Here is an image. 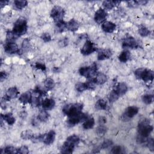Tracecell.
<instances>
[{
    "label": "cell",
    "instance_id": "obj_1",
    "mask_svg": "<svg viewBox=\"0 0 154 154\" xmlns=\"http://www.w3.org/2000/svg\"><path fill=\"white\" fill-rule=\"evenodd\" d=\"M80 137L75 134L69 136L60 148L62 153H72L73 152L76 146L80 143Z\"/></svg>",
    "mask_w": 154,
    "mask_h": 154
},
{
    "label": "cell",
    "instance_id": "obj_2",
    "mask_svg": "<svg viewBox=\"0 0 154 154\" xmlns=\"http://www.w3.org/2000/svg\"><path fill=\"white\" fill-rule=\"evenodd\" d=\"M153 126L150 124V120L143 119L141 120L138 124V135L143 137H148L153 131Z\"/></svg>",
    "mask_w": 154,
    "mask_h": 154
},
{
    "label": "cell",
    "instance_id": "obj_3",
    "mask_svg": "<svg viewBox=\"0 0 154 154\" xmlns=\"http://www.w3.org/2000/svg\"><path fill=\"white\" fill-rule=\"evenodd\" d=\"M134 75L137 79L141 80L145 83L152 82L153 80L154 73L150 69L139 68L134 71Z\"/></svg>",
    "mask_w": 154,
    "mask_h": 154
},
{
    "label": "cell",
    "instance_id": "obj_4",
    "mask_svg": "<svg viewBox=\"0 0 154 154\" xmlns=\"http://www.w3.org/2000/svg\"><path fill=\"white\" fill-rule=\"evenodd\" d=\"M28 30L27 21L25 18L21 17L18 18L14 24L12 31L18 37H19L24 35Z\"/></svg>",
    "mask_w": 154,
    "mask_h": 154
},
{
    "label": "cell",
    "instance_id": "obj_5",
    "mask_svg": "<svg viewBox=\"0 0 154 154\" xmlns=\"http://www.w3.org/2000/svg\"><path fill=\"white\" fill-rule=\"evenodd\" d=\"M83 104L81 103L69 104L65 105L62 109L63 113L69 117L81 113Z\"/></svg>",
    "mask_w": 154,
    "mask_h": 154
},
{
    "label": "cell",
    "instance_id": "obj_6",
    "mask_svg": "<svg viewBox=\"0 0 154 154\" xmlns=\"http://www.w3.org/2000/svg\"><path fill=\"white\" fill-rule=\"evenodd\" d=\"M98 72V66L96 63H93L89 66H83L79 69L80 74L88 79H92L93 77L96 76Z\"/></svg>",
    "mask_w": 154,
    "mask_h": 154
},
{
    "label": "cell",
    "instance_id": "obj_7",
    "mask_svg": "<svg viewBox=\"0 0 154 154\" xmlns=\"http://www.w3.org/2000/svg\"><path fill=\"white\" fill-rule=\"evenodd\" d=\"M65 15V11L63 7L59 6H54L51 12L50 15L54 22H58L63 21V18Z\"/></svg>",
    "mask_w": 154,
    "mask_h": 154
},
{
    "label": "cell",
    "instance_id": "obj_8",
    "mask_svg": "<svg viewBox=\"0 0 154 154\" xmlns=\"http://www.w3.org/2000/svg\"><path fill=\"white\" fill-rule=\"evenodd\" d=\"M139 109L135 106L128 107L121 116V120L123 122H128L138 113Z\"/></svg>",
    "mask_w": 154,
    "mask_h": 154
},
{
    "label": "cell",
    "instance_id": "obj_9",
    "mask_svg": "<svg viewBox=\"0 0 154 154\" xmlns=\"http://www.w3.org/2000/svg\"><path fill=\"white\" fill-rule=\"evenodd\" d=\"M89 117L87 114L81 113L77 115H75V116H73L72 117H69V119L67 120V123L69 126H73L76 125V124H78L82 122L86 121Z\"/></svg>",
    "mask_w": 154,
    "mask_h": 154
},
{
    "label": "cell",
    "instance_id": "obj_10",
    "mask_svg": "<svg viewBox=\"0 0 154 154\" xmlns=\"http://www.w3.org/2000/svg\"><path fill=\"white\" fill-rule=\"evenodd\" d=\"M97 50L96 45L90 40H87L81 49V53L84 55H89Z\"/></svg>",
    "mask_w": 154,
    "mask_h": 154
},
{
    "label": "cell",
    "instance_id": "obj_11",
    "mask_svg": "<svg viewBox=\"0 0 154 154\" xmlns=\"http://www.w3.org/2000/svg\"><path fill=\"white\" fill-rule=\"evenodd\" d=\"M122 47L123 48L137 49L140 47V44L134 37L128 35L123 39L122 42Z\"/></svg>",
    "mask_w": 154,
    "mask_h": 154
},
{
    "label": "cell",
    "instance_id": "obj_12",
    "mask_svg": "<svg viewBox=\"0 0 154 154\" xmlns=\"http://www.w3.org/2000/svg\"><path fill=\"white\" fill-rule=\"evenodd\" d=\"M19 94V92L16 87H10L7 90L6 93L5 94V95L3 98V101H4V102L10 101L11 99L16 98Z\"/></svg>",
    "mask_w": 154,
    "mask_h": 154
},
{
    "label": "cell",
    "instance_id": "obj_13",
    "mask_svg": "<svg viewBox=\"0 0 154 154\" xmlns=\"http://www.w3.org/2000/svg\"><path fill=\"white\" fill-rule=\"evenodd\" d=\"M107 17V13L105 10V9H103L102 8H99L95 14L94 19L97 24H102L104 22H105Z\"/></svg>",
    "mask_w": 154,
    "mask_h": 154
},
{
    "label": "cell",
    "instance_id": "obj_14",
    "mask_svg": "<svg viewBox=\"0 0 154 154\" xmlns=\"http://www.w3.org/2000/svg\"><path fill=\"white\" fill-rule=\"evenodd\" d=\"M4 51L8 54H14L20 52L18 45L15 42H7L4 45Z\"/></svg>",
    "mask_w": 154,
    "mask_h": 154
},
{
    "label": "cell",
    "instance_id": "obj_15",
    "mask_svg": "<svg viewBox=\"0 0 154 154\" xmlns=\"http://www.w3.org/2000/svg\"><path fill=\"white\" fill-rule=\"evenodd\" d=\"M112 56V51L110 49H101L98 52V60L99 61L109 59Z\"/></svg>",
    "mask_w": 154,
    "mask_h": 154
},
{
    "label": "cell",
    "instance_id": "obj_16",
    "mask_svg": "<svg viewBox=\"0 0 154 154\" xmlns=\"http://www.w3.org/2000/svg\"><path fill=\"white\" fill-rule=\"evenodd\" d=\"M56 134L55 132L53 130L49 131L48 133L45 134V137L43 143L46 145H51L52 144L55 139Z\"/></svg>",
    "mask_w": 154,
    "mask_h": 154
},
{
    "label": "cell",
    "instance_id": "obj_17",
    "mask_svg": "<svg viewBox=\"0 0 154 154\" xmlns=\"http://www.w3.org/2000/svg\"><path fill=\"white\" fill-rule=\"evenodd\" d=\"M116 28V25L110 21H105L102 24V30L107 33H112Z\"/></svg>",
    "mask_w": 154,
    "mask_h": 154
},
{
    "label": "cell",
    "instance_id": "obj_18",
    "mask_svg": "<svg viewBox=\"0 0 154 154\" xmlns=\"http://www.w3.org/2000/svg\"><path fill=\"white\" fill-rule=\"evenodd\" d=\"M80 27V24L74 19H70L66 23V29L72 32H75L78 30Z\"/></svg>",
    "mask_w": 154,
    "mask_h": 154
},
{
    "label": "cell",
    "instance_id": "obj_19",
    "mask_svg": "<svg viewBox=\"0 0 154 154\" xmlns=\"http://www.w3.org/2000/svg\"><path fill=\"white\" fill-rule=\"evenodd\" d=\"M42 108L45 110H51L55 105V102L53 99L51 98H46L42 102Z\"/></svg>",
    "mask_w": 154,
    "mask_h": 154
},
{
    "label": "cell",
    "instance_id": "obj_20",
    "mask_svg": "<svg viewBox=\"0 0 154 154\" xmlns=\"http://www.w3.org/2000/svg\"><path fill=\"white\" fill-rule=\"evenodd\" d=\"M93 80L96 84L102 85L106 83V81H107V77L104 73L99 72L97 73L95 77L93 78Z\"/></svg>",
    "mask_w": 154,
    "mask_h": 154
},
{
    "label": "cell",
    "instance_id": "obj_21",
    "mask_svg": "<svg viewBox=\"0 0 154 154\" xmlns=\"http://www.w3.org/2000/svg\"><path fill=\"white\" fill-rule=\"evenodd\" d=\"M120 97L123 96L128 91V86L124 83H118L116 87L114 89Z\"/></svg>",
    "mask_w": 154,
    "mask_h": 154
},
{
    "label": "cell",
    "instance_id": "obj_22",
    "mask_svg": "<svg viewBox=\"0 0 154 154\" xmlns=\"http://www.w3.org/2000/svg\"><path fill=\"white\" fill-rule=\"evenodd\" d=\"M32 94L30 91L25 92V93H22L19 98V101L22 103L23 104H26L28 103H31V99H32Z\"/></svg>",
    "mask_w": 154,
    "mask_h": 154
},
{
    "label": "cell",
    "instance_id": "obj_23",
    "mask_svg": "<svg viewBox=\"0 0 154 154\" xmlns=\"http://www.w3.org/2000/svg\"><path fill=\"white\" fill-rule=\"evenodd\" d=\"M1 117H2L4 120V121L6 122V123L9 125H14V123H15V118L14 117L13 115L12 114V113H9L5 114H1Z\"/></svg>",
    "mask_w": 154,
    "mask_h": 154
},
{
    "label": "cell",
    "instance_id": "obj_24",
    "mask_svg": "<svg viewBox=\"0 0 154 154\" xmlns=\"http://www.w3.org/2000/svg\"><path fill=\"white\" fill-rule=\"evenodd\" d=\"M118 58L122 63H126L131 58L130 52L128 50H124L119 55Z\"/></svg>",
    "mask_w": 154,
    "mask_h": 154
},
{
    "label": "cell",
    "instance_id": "obj_25",
    "mask_svg": "<svg viewBox=\"0 0 154 154\" xmlns=\"http://www.w3.org/2000/svg\"><path fill=\"white\" fill-rule=\"evenodd\" d=\"M119 3H120V1H105L103 2L102 5L105 9L111 10Z\"/></svg>",
    "mask_w": 154,
    "mask_h": 154
},
{
    "label": "cell",
    "instance_id": "obj_26",
    "mask_svg": "<svg viewBox=\"0 0 154 154\" xmlns=\"http://www.w3.org/2000/svg\"><path fill=\"white\" fill-rule=\"evenodd\" d=\"M95 108L98 110H106L107 109V102L103 99H99L95 104Z\"/></svg>",
    "mask_w": 154,
    "mask_h": 154
},
{
    "label": "cell",
    "instance_id": "obj_27",
    "mask_svg": "<svg viewBox=\"0 0 154 154\" xmlns=\"http://www.w3.org/2000/svg\"><path fill=\"white\" fill-rule=\"evenodd\" d=\"M95 121L93 117H89L86 121H84L83 125V127L84 129H90L92 128H93V126H95Z\"/></svg>",
    "mask_w": 154,
    "mask_h": 154
},
{
    "label": "cell",
    "instance_id": "obj_28",
    "mask_svg": "<svg viewBox=\"0 0 154 154\" xmlns=\"http://www.w3.org/2000/svg\"><path fill=\"white\" fill-rule=\"evenodd\" d=\"M43 83H44V86L47 90H52L55 86V83L54 80L51 78H47L46 79H45Z\"/></svg>",
    "mask_w": 154,
    "mask_h": 154
},
{
    "label": "cell",
    "instance_id": "obj_29",
    "mask_svg": "<svg viewBox=\"0 0 154 154\" xmlns=\"http://www.w3.org/2000/svg\"><path fill=\"white\" fill-rule=\"evenodd\" d=\"M49 117V114L46 111V110L41 111L37 116V120L40 122H46Z\"/></svg>",
    "mask_w": 154,
    "mask_h": 154
},
{
    "label": "cell",
    "instance_id": "obj_30",
    "mask_svg": "<svg viewBox=\"0 0 154 154\" xmlns=\"http://www.w3.org/2000/svg\"><path fill=\"white\" fill-rule=\"evenodd\" d=\"M28 4V1L25 0H16L14 1V6L16 9L22 10L25 8Z\"/></svg>",
    "mask_w": 154,
    "mask_h": 154
},
{
    "label": "cell",
    "instance_id": "obj_31",
    "mask_svg": "<svg viewBox=\"0 0 154 154\" xmlns=\"http://www.w3.org/2000/svg\"><path fill=\"white\" fill-rule=\"evenodd\" d=\"M33 135H34V133L33 132V131L31 130L27 129L21 132V137L22 139H24L25 140H31Z\"/></svg>",
    "mask_w": 154,
    "mask_h": 154
},
{
    "label": "cell",
    "instance_id": "obj_32",
    "mask_svg": "<svg viewBox=\"0 0 154 154\" xmlns=\"http://www.w3.org/2000/svg\"><path fill=\"white\" fill-rule=\"evenodd\" d=\"M110 153H114V154L125 153H126V149L122 146H115L111 149Z\"/></svg>",
    "mask_w": 154,
    "mask_h": 154
},
{
    "label": "cell",
    "instance_id": "obj_33",
    "mask_svg": "<svg viewBox=\"0 0 154 154\" xmlns=\"http://www.w3.org/2000/svg\"><path fill=\"white\" fill-rule=\"evenodd\" d=\"M119 98V95L117 94V93L116 92L114 89L112 90L108 95V100L111 103H113L117 101Z\"/></svg>",
    "mask_w": 154,
    "mask_h": 154
},
{
    "label": "cell",
    "instance_id": "obj_34",
    "mask_svg": "<svg viewBox=\"0 0 154 154\" xmlns=\"http://www.w3.org/2000/svg\"><path fill=\"white\" fill-rule=\"evenodd\" d=\"M138 33L142 37H147L150 34V31L145 26L140 25L138 28Z\"/></svg>",
    "mask_w": 154,
    "mask_h": 154
},
{
    "label": "cell",
    "instance_id": "obj_35",
    "mask_svg": "<svg viewBox=\"0 0 154 154\" xmlns=\"http://www.w3.org/2000/svg\"><path fill=\"white\" fill-rule=\"evenodd\" d=\"M17 149L10 146H8L5 147L3 149H1V153H8V154H13V153H16Z\"/></svg>",
    "mask_w": 154,
    "mask_h": 154
},
{
    "label": "cell",
    "instance_id": "obj_36",
    "mask_svg": "<svg viewBox=\"0 0 154 154\" xmlns=\"http://www.w3.org/2000/svg\"><path fill=\"white\" fill-rule=\"evenodd\" d=\"M142 101L147 105L152 104L153 101V95L150 94L144 95L142 96Z\"/></svg>",
    "mask_w": 154,
    "mask_h": 154
},
{
    "label": "cell",
    "instance_id": "obj_37",
    "mask_svg": "<svg viewBox=\"0 0 154 154\" xmlns=\"http://www.w3.org/2000/svg\"><path fill=\"white\" fill-rule=\"evenodd\" d=\"M107 131V128L105 126H104V125H100L97 128H96V132L97 134V135L99 137H102L104 136L106 132Z\"/></svg>",
    "mask_w": 154,
    "mask_h": 154
},
{
    "label": "cell",
    "instance_id": "obj_38",
    "mask_svg": "<svg viewBox=\"0 0 154 154\" xmlns=\"http://www.w3.org/2000/svg\"><path fill=\"white\" fill-rule=\"evenodd\" d=\"M66 23L64 21H61L55 23V26H56V29L58 32L61 33L64 31V29H66Z\"/></svg>",
    "mask_w": 154,
    "mask_h": 154
},
{
    "label": "cell",
    "instance_id": "obj_39",
    "mask_svg": "<svg viewBox=\"0 0 154 154\" xmlns=\"http://www.w3.org/2000/svg\"><path fill=\"white\" fill-rule=\"evenodd\" d=\"M18 37L13 33L12 31H8L6 34V39L7 42H14Z\"/></svg>",
    "mask_w": 154,
    "mask_h": 154
},
{
    "label": "cell",
    "instance_id": "obj_40",
    "mask_svg": "<svg viewBox=\"0 0 154 154\" xmlns=\"http://www.w3.org/2000/svg\"><path fill=\"white\" fill-rule=\"evenodd\" d=\"M75 89L79 92H83L87 90L86 83H78L75 85Z\"/></svg>",
    "mask_w": 154,
    "mask_h": 154
},
{
    "label": "cell",
    "instance_id": "obj_41",
    "mask_svg": "<svg viewBox=\"0 0 154 154\" xmlns=\"http://www.w3.org/2000/svg\"><path fill=\"white\" fill-rule=\"evenodd\" d=\"M30 48V42L28 38H25L22 43V49L24 51H27L29 50Z\"/></svg>",
    "mask_w": 154,
    "mask_h": 154
},
{
    "label": "cell",
    "instance_id": "obj_42",
    "mask_svg": "<svg viewBox=\"0 0 154 154\" xmlns=\"http://www.w3.org/2000/svg\"><path fill=\"white\" fill-rule=\"evenodd\" d=\"M144 144L150 150H151L152 152L153 151V150H154V141H153V139L152 138H148L147 137Z\"/></svg>",
    "mask_w": 154,
    "mask_h": 154
},
{
    "label": "cell",
    "instance_id": "obj_43",
    "mask_svg": "<svg viewBox=\"0 0 154 154\" xmlns=\"http://www.w3.org/2000/svg\"><path fill=\"white\" fill-rule=\"evenodd\" d=\"M40 98L41 96H32V99H31V104L34 107H38L40 105V104H42L40 102Z\"/></svg>",
    "mask_w": 154,
    "mask_h": 154
},
{
    "label": "cell",
    "instance_id": "obj_44",
    "mask_svg": "<svg viewBox=\"0 0 154 154\" xmlns=\"http://www.w3.org/2000/svg\"><path fill=\"white\" fill-rule=\"evenodd\" d=\"M113 141L111 140H110V139L105 140L101 144V149H107V148L110 147V146H111L113 145Z\"/></svg>",
    "mask_w": 154,
    "mask_h": 154
},
{
    "label": "cell",
    "instance_id": "obj_45",
    "mask_svg": "<svg viewBox=\"0 0 154 154\" xmlns=\"http://www.w3.org/2000/svg\"><path fill=\"white\" fill-rule=\"evenodd\" d=\"M29 153V149L28 147L26 146H22L19 148L17 149L16 153L19 154H27Z\"/></svg>",
    "mask_w": 154,
    "mask_h": 154
},
{
    "label": "cell",
    "instance_id": "obj_46",
    "mask_svg": "<svg viewBox=\"0 0 154 154\" xmlns=\"http://www.w3.org/2000/svg\"><path fill=\"white\" fill-rule=\"evenodd\" d=\"M59 46L60 48H64L67 46L69 44V39L67 37H63L61 39L58 43Z\"/></svg>",
    "mask_w": 154,
    "mask_h": 154
},
{
    "label": "cell",
    "instance_id": "obj_47",
    "mask_svg": "<svg viewBox=\"0 0 154 154\" xmlns=\"http://www.w3.org/2000/svg\"><path fill=\"white\" fill-rule=\"evenodd\" d=\"M33 91L34 93H37L39 96H40L41 97L46 95V92L45 90H44L43 89H42L40 86H36Z\"/></svg>",
    "mask_w": 154,
    "mask_h": 154
},
{
    "label": "cell",
    "instance_id": "obj_48",
    "mask_svg": "<svg viewBox=\"0 0 154 154\" xmlns=\"http://www.w3.org/2000/svg\"><path fill=\"white\" fill-rule=\"evenodd\" d=\"M41 39H42V40L43 42L47 43V42H50L51 40V36L49 34V33H43L42 34Z\"/></svg>",
    "mask_w": 154,
    "mask_h": 154
},
{
    "label": "cell",
    "instance_id": "obj_49",
    "mask_svg": "<svg viewBox=\"0 0 154 154\" xmlns=\"http://www.w3.org/2000/svg\"><path fill=\"white\" fill-rule=\"evenodd\" d=\"M35 67L37 69H39V70H41L43 72H45L46 70V66L43 64V63H40V62H37L35 64Z\"/></svg>",
    "mask_w": 154,
    "mask_h": 154
},
{
    "label": "cell",
    "instance_id": "obj_50",
    "mask_svg": "<svg viewBox=\"0 0 154 154\" xmlns=\"http://www.w3.org/2000/svg\"><path fill=\"white\" fill-rule=\"evenodd\" d=\"M127 3H128V6L130 7H135L138 6L137 3V1H127Z\"/></svg>",
    "mask_w": 154,
    "mask_h": 154
},
{
    "label": "cell",
    "instance_id": "obj_51",
    "mask_svg": "<svg viewBox=\"0 0 154 154\" xmlns=\"http://www.w3.org/2000/svg\"><path fill=\"white\" fill-rule=\"evenodd\" d=\"M7 76V74L6 72H1V75H0V79H1V81H3L4 80H5Z\"/></svg>",
    "mask_w": 154,
    "mask_h": 154
},
{
    "label": "cell",
    "instance_id": "obj_52",
    "mask_svg": "<svg viewBox=\"0 0 154 154\" xmlns=\"http://www.w3.org/2000/svg\"><path fill=\"white\" fill-rule=\"evenodd\" d=\"M107 122V119L105 117L101 116L99 119V123L100 125H104Z\"/></svg>",
    "mask_w": 154,
    "mask_h": 154
},
{
    "label": "cell",
    "instance_id": "obj_53",
    "mask_svg": "<svg viewBox=\"0 0 154 154\" xmlns=\"http://www.w3.org/2000/svg\"><path fill=\"white\" fill-rule=\"evenodd\" d=\"M9 3V1H2L0 2V7H1V8H3V7L7 5Z\"/></svg>",
    "mask_w": 154,
    "mask_h": 154
},
{
    "label": "cell",
    "instance_id": "obj_54",
    "mask_svg": "<svg viewBox=\"0 0 154 154\" xmlns=\"http://www.w3.org/2000/svg\"><path fill=\"white\" fill-rule=\"evenodd\" d=\"M52 70L55 72V73H57V72H59L60 71V67H54L52 69Z\"/></svg>",
    "mask_w": 154,
    "mask_h": 154
},
{
    "label": "cell",
    "instance_id": "obj_55",
    "mask_svg": "<svg viewBox=\"0 0 154 154\" xmlns=\"http://www.w3.org/2000/svg\"><path fill=\"white\" fill-rule=\"evenodd\" d=\"M80 38L81 39H87V34H81V35L80 36Z\"/></svg>",
    "mask_w": 154,
    "mask_h": 154
}]
</instances>
